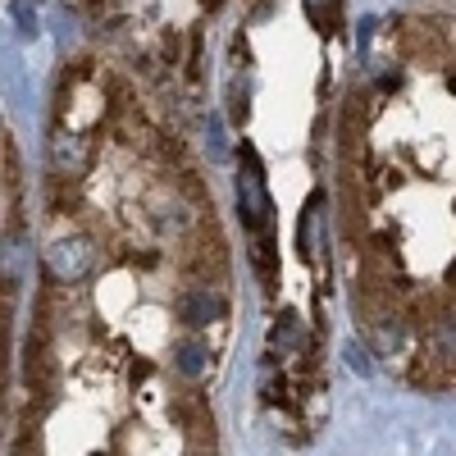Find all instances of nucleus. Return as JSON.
<instances>
[{"label":"nucleus","instance_id":"nucleus-1","mask_svg":"<svg viewBox=\"0 0 456 456\" xmlns=\"http://www.w3.org/2000/svg\"><path fill=\"white\" fill-rule=\"evenodd\" d=\"M96 265L37 301L14 456H219L210 379L233 333L228 238L183 137L114 83L101 105ZM55 174V169H51Z\"/></svg>","mask_w":456,"mask_h":456},{"label":"nucleus","instance_id":"nucleus-2","mask_svg":"<svg viewBox=\"0 0 456 456\" xmlns=\"http://www.w3.org/2000/svg\"><path fill=\"white\" fill-rule=\"evenodd\" d=\"M333 233L365 347L456 393V19L397 10L365 37L333 124Z\"/></svg>","mask_w":456,"mask_h":456}]
</instances>
